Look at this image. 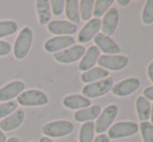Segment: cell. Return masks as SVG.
I'll list each match as a JSON object with an SVG mask.
<instances>
[{
  "instance_id": "cell-1",
  "label": "cell",
  "mask_w": 153,
  "mask_h": 142,
  "mask_svg": "<svg viewBox=\"0 0 153 142\" xmlns=\"http://www.w3.org/2000/svg\"><path fill=\"white\" fill-rule=\"evenodd\" d=\"M32 39H33V34L29 27H24L22 31H20L14 44V55L16 59L23 60L26 58L30 50Z\"/></svg>"
},
{
  "instance_id": "cell-2",
  "label": "cell",
  "mask_w": 153,
  "mask_h": 142,
  "mask_svg": "<svg viewBox=\"0 0 153 142\" xmlns=\"http://www.w3.org/2000/svg\"><path fill=\"white\" fill-rule=\"evenodd\" d=\"M74 130V126L69 120H55L46 123L42 129L43 134L48 138H59L71 134Z\"/></svg>"
},
{
  "instance_id": "cell-3",
  "label": "cell",
  "mask_w": 153,
  "mask_h": 142,
  "mask_svg": "<svg viewBox=\"0 0 153 142\" xmlns=\"http://www.w3.org/2000/svg\"><path fill=\"white\" fill-rule=\"evenodd\" d=\"M114 86L113 77H106L98 81L88 84L82 88V95L87 98H96L105 95L111 90Z\"/></svg>"
},
{
  "instance_id": "cell-4",
  "label": "cell",
  "mask_w": 153,
  "mask_h": 142,
  "mask_svg": "<svg viewBox=\"0 0 153 142\" xmlns=\"http://www.w3.org/2000/svg\"><path fill=\"white\" fill-rule=\"evenodd\" d=\"M49 102L46 93L38 89L23 91L18 96V104L24 107H41L47 105Z\"/></svg>"
},
{
  "instance_id": "cell-5",
  "label": "cell",
  "mask_w": 153,
  "mask_h": 142,
  "mask_svg": "<svg viewBox=\"0 0 153 142\" xmlns=\"http://www.w3.org/2000/svg\"><path fill=\"white\" fill-rule=\"evenodd\" d=\"M117 106H115V105L107 106L97 118V121L95 123V132H97L98 134H102L105 131L108 130L111 124H113L114 120L117 117Z\"/></svg>"
},
{
  "instance_id": "cell-6",
  "label": "cell",
  "mask_w": 153,
  "mask_h": 142,
  "mask_svg": "<svg viewBox=\"0 0 153 142\" xmlns=\"http://www.w3.org/2000/svg\"><path fill=\"white\" fill-rule=\"evenodd\" d=\"M137 132H139V126L135 122H118L109 128L107 137L111 139H119L124 138V137L133 136Z\"/></svg>"
},
{
  "instance_id": "cell-7",
  "label": "cell",
  "mask_w": 153,
  "mask_h": 142,
  "mask_svg": "<svg viewBox=\"0 0 153 142\" xmlns=\"http://www.w3.org/2000/svg\"><path fill=\"white\" fill-rule=\"evenodd\" d=\"M85 52V49L81 45H75V46L69 47L65 50L59 51L54 53L53 58L56 62L62 64H71L80 60Z\"/></svg>"
},
{
  "instance_id": "cell-8",
  "label": "cell",
  "mask_w": 153,
  "mask_h": 142,
  "mask_svg": "<svg viewBox=\"0 0 153 142\" xmlns=\"http://www.w3.org/2000/svg\"><path fill=\"white\" fill-rule=\"evenodd\" d=\"M129 62V59L124 55H100L98 65L105 70L118 71L124 69Z\"/></svg>"
},
{
  "instance_id": "cell-9",
  "label": "cell",
  "mask_w": 153,
  "mask_h": 142,
  "mask_svg": "<svg viewBox=\"0 0 153 142\" xmlns=\"http://www.w3.org/2000/svg\"><path fill=\"white\" fill-rule=\"evenodd\" d=\"M75 40L70 36H56L45 42L44 49L47 52H59L74 45Z\"/></svg>"
},
{
  "instance_id": "cell-10",
  "label": "cell",
  "mask_w": 153,
  "mask_h": 142,
  "mask_svg": "<svg viewBox=\"0 0 153 142\" xmlns=\"http://www.w3.org/2000/svg\"><path fill=\"white\" fill-rule=\"evenodd\" d=\"M140 87V81L135 77H129L122 81H119L118 84L113 86L111 92L114 95L118 97H125L133 92H135Z\"/></svg>"
},
{
  "instance_id": "cell-11",
  "label": "cell",
  "mask_w": 153,
  "mask_h": 142,
  "mask_svg": "<svg viewBox=\"0 0 153 142\" xmlns=\"http://www.w3.org/2000/svg\"><path fill=\"white\" fill-rule=\"evenodd\" d=\"M25 89V84L22 81H13L0 89V102H10L19 96Z\"/></svg>"
},
{
  "instance_id": "cell-12",
  "label": "cell",
  "mask_w": 153,
  "mask_h": 142,
  "mask_svg": "<svg viewBox=\"0 0 153 142\" xmlns=\"http://www.w3.org/2000/svg\"><path fill=\"white\" fill-rule=\"evenodd\" d=\"M47 29L49 33L56 36H69L76 33L77 25L65 20L50 21L47 24Z\"/></svg>"
},
{
  "instance_id": "cell-13",
  "label": "cell",
  "mask_w": 153,
  "mask_h": 142,
  "mask_svg": "<svg viewBox=\"0 0 153 142\" xmlns=\"http://www.w3.org/2000/svg\"><path fill=\"white\" fill-rule=\"evenodd\" d=\"M118 22H119V13L115 7H111L105 13L101 21V28H102L103 35L107 37L114 35L118 26Z\"/></svg>"
},
{
  "instance_id": "cell-14",
  "label": "cell",
  "mask_w": 153,
  "mask_h": 142,
  "mask_svg": "<svg viewBox=\"0 0 153 142\" xmlns=\"http://www.w3.org/2000/svg\"><path fill=\"white\" fill-rule=\"evenodd\" d=\"M101 28V20L98 18H94L89 20L83 27L80 29L78 34V42L79 43H87L91 41L95 36L98 35L99 31Z\"/></svg>"
},
{
  "instance_id": "cell-15",
  "label": "cell",
  "mask_w": 153,
  "mask_h": 142,
  "mask_svg": "<svg viewBox=\"0 0 153 142\" xmlns=\"http://www.w3.org/2000/svg\"><path fill=\"white\" fill-rule=\"evenodd\" d=\"M25 118V113L22 109H17L14 113L8 115L0 122V129L2 132H10L18 129L23 123Z\"/></svg>"
},
{
  "instance_id": "cell-16",
  "label": "cell",
  "mask_w": 153,
  "mask_h": 142,
  "mask_svg": "<svg viewBox=\"0 0 153 142\" xmlns=\"http://www.w3.org/2000/svg\"><path fill=\"white\" fill-rule=\"evenodd\" d=\"M94 42L97 45V48L100 51L104 52V55H117L120 52V47L111 39V37H107L103 34H98L95 36Z\"/></svg>"
},
{
  "instance_id": "cell-17",
  "label": "cell",
  "mask_w": 153,
  "mask_h": 142,
  "mask_svg": "<svg viewBox=\"0 0 153 142\" xmlns=\"http://www.w3.org/2000/svg\"><path fill=\"white\" fill-rule=\"evenodd\" d=\"M99 58H100V50L96 46L89 47V49L85 51L83 57L81 58V61L78 65V69L82 72L92 69L95 64L98 62Z\"/></svg>"
},
{
  "instance_id": "cell-18",
  "label": "cell",
  "mask_w": 153,
  "mask_h": 142,
  "mask_svg": "<svg viewBox=\"0 0 153 142\" xmlns=\"http://www.w3.org/2000/svg\"><path fill=\"white\" fill-rule=\"evenodd\" d=\"M62 105L70 110H81L91 106V100L80 94H71L62 99Z\"/></svg>"
},
{
  "instance_id": "cell-19",
  "label": "cell",
  "mask_w": 153,
  "mask_h": 142,
  "mask_svg": "<svg viewBox=\"0 0 153 142\" xmlns=\"http://www.w3.org/2000/svg\"><path fill=\"white\" fill-rule=\"evenodd\" d=\"M100 113L101 106L100 105H95V106L88 107L76 111L74 114V119L77 122H89L98 118Z\"/></svg>"
},
{
  "instance_id": "cell-20",
  "label": "cell",
  "mask_w": 153,
  "mask_h": 142,
  "mask_svg": "<svg viewBox=\"0 0 153 142\" xmlns=\"http://www.w3.org/2000/svg\"><path fill=\"white\" fill-rule=\"evenodd\" d=\"M36 8L38 13L39 22L41 25L48 24L51 21L50 2L48 0H38L36 2Z\"/></svg>"
},
{
  "instance_id": "cell-21",
  "label": "cell",
  "mask_w": 153,
  "mask_h": 142,
  "mask_svg": "<svg viewBox=\"0 0 153 142\" xmlns=\"http://www.w3.org/2000/svg\"><path fill=\"white\" fill-rule=\"evenodd\" d=\"M108 76V71L103 69L101 67H95L92 69L85 71L81 74V81L83 83L91 84L94 83L95 81H98V79H104Z\"/></svg>"
},
{
  "instance_id": "cell-22",
  "label": "cell",
  "mask_w": 153,
  "mask_h": 142,
  "mask_svg": "<svg viewBox=\"0 0 153 142\" xmlns=\"http://www.w3.org/2000/svg\"><path fill=\"white\" fill-rule=\"evenodd\" d=\"M135 108H137V117L141 121H148L150 118V112H151V105L149 100L146 99L144 96H139L135 100Z\"/></svg>"
},
{
  "instance_id": "cell-23",
  "label": "cell",
  "mask_w": 153,
  "mask_h": 142,
  "mask_svg": "<svg viewBox=\"0 0 153 142\" xmlns=\"http://www.w3.org/2000/svg\"><path fill=\"white\" fill-rule=\"evenodd\" d=\"M66 7V17L73 24L80 22V15H79V1L77 0H68L65 1Z\"/></svg>"
},
{
  "instance_id": "cell-24",
  "label": "cell",
  "mask_w": 153,
  "mask_h": 142,
  "mask_svg": "<svg viewBox=\"0 0 153 142\" xmlns=\"http://www.w3.org/2000/svg\"><path fill=\"white\" fill-rule=\"evenodd\" d=\"M95 135L94 122H85L79 131V142H93Z\"/></svg>"
},
{
  "instance_id": "cell-25",
  "label": "cell",
  "mask_w": 153,
  "mask_h": 142,
  "mask_svg": "<svg viewBox=\"0 0 153 142\" xmlns=\"http://www.w3.org/2000/svg\"><path fill=\"white\" fill-rule=\"evenodd\" d=\"M114 3L113 0H97L94 2L93 7V15L95 18H100L105 15V13L111 8V5Z\"/></svg>"
},
{
  "instance_id": "cell-26",
  "label": "cell",
  "mask_w": 153,
  "mask_h": 142,
  "mask_svg": "<svg viewBox=\"0 0 153 142\" xmlns=\"http://www.w3.org/2000/svg\"><path fill=\"white\" fill-rule=\"evenodd\" d=\"M94 1L93 0H81L79 2V15L83 21L91 20L93 15Z\"/></svg>"
},
{
  "instance_id": "cell-27",
  "label": "cell",
  "mask_w": 153,
  "mask_h": 142,
  "mask_svg": "<svg viewBox=\"0 0 153 142\" xmlns=\"http://www.w3.org/2000/svg\"><path fill=\"white\" fill-rule=\"evenodd\" d=\"M18 31V24L13 20L0 21V38L14 35Z\"/></svg>"
},
{
  "instance_id": "cell-28",
  "label": "cell",
  "mask_w": 153,
  "mask_h": 142,
  "mask_svg": "<svg viewBox=\"0 0 153 142\" xmlns=\"http://www.w3.org/2000/svg\"><path fill=\"white\" fill-rule=\"evenodd\" d=\"M17 109H18V102L16 100H10V102L0 104V119L3 117H7Z\"/></svg>"
},
{
  "instance_id": "cell-29",
  "label": "cell",
  "mask_w": 153,
  "mask_h": 142,
  "mask_svg": "<svg viewBox=\"0 0 153 142\" xmlns=\"http://www.w3.org/2000/svg\"><path fill=\"white\" fill-rule=\"evenodd\" d=\"M140 130L144 142H153V126L151 122H142L140 124Z\"/></svg>"
},
{
  "instance_id": "cell-30",
  "label": "cell",
  "mask_w": 153,
  "mask_h": 142,
  "mask_svg": "<svg viewBox=\"0 0 153 142\" xmlns=\"http://www.w3.org/2000/svg\"><path fill=\"white\" fill-rule=\"evenodd\" d=\"M142 20L145 24H151L153 22V0H148L142 12Z\"/></svg>"
},
{
  "instance_id": "cell-31",
  "label": "cell",
  "mask_w": 153,
  "mask_h": 142,
  "mask_svg": "<svg viewBox=\"0 0 153 142\" xmlns=\"http://www.w3.org/2000/svg\"><path fill=\"white\" fill-rule=\"evenodd\" d=\"M49 2H50V8L52 10V14L54 16H61L65 7L64 0H51Z\"/></svg>"
},
{
  "instance_id": "cell-32",
  "label": "cell",
  "mask_w": 153,
  "mask_h": 142,
  "mask_svg": "<svg viewBox=\"0 0 153 142\" xmlns=\"http://www.w3.org/2000/svg\"><path fill=\"white\" fill-rule=\"evenodd\" d=\"M12 50V46L8 42L6 41L0 40V57H4V55H8Z\"/></svg>"
},
{
  "instance_id": "cell-33",
  "label": "cell",
  "mask_w": 153,
  "mask_h": 142,
  "mask_svg": "<svg viewBox=\"0 0 153 142\" xmlns=\"http://www.w3.org/2000/svg\"><path fill=\"white\" fill-rule=\"evenodd\" d=\"M143 96L147 100H153V86L147 87L143 91Z\"/></svg>"
},
{
  "instance_id": "cell-34",
  "label": "cell",
  "mask_w": 153,
  "mask_h": 142,
  "mask_svg": "<svg viewBox=\"0 0 153 142\" xmlns=\"http://www.w3.org/2000/svg\"><path fill=\"white\" fill-rule=\"evenodd\" d=\"M93 142H109V138L107 137V135L100 134L93 140Z\"/></svg>"
},
{
  "instance_id": "cell-35",
  "label": "cell",
  "mask_w": 153,
  "mask_h": 142,
  "mask_svg": "<svg viewBox=\"0 0 153 142\" xmlns=\"http://www.w3.org/2000/svg\"><path fill=\"white\" fill-rule=\"evenodd\" d=\"M147 73H148V76H149L150 81H151L152 83H153V61L149 64V66H148Z\"/></svg>"
},
{
  "instance_id": "cell-36",
  "label": "cell",
  "mask_w": 153,
  "mask_h": 142,
  "mask_svg": "<svg viewBox=\"0 0 153 142\" xmlns=\"http://www.w3.org/2000/svg\"><path fill=\"white\" fill-rule=\"evenodd\" d=\"M118 4L121 6H126L129 4V0H118Z\"/></svg>"
},
{
  "instance_id": "cell-37",
  "label": "cell",
  "mask_w": 153,
  "mask_h": 142,
  "mask_svg": "<svg viewBox=\"0 0 153 142\" xmlns=\"http://www.w3.org/2000/svg\"><path fill=\"white\" fill-rule=\"evenodd\" d=\"M6 136H5V134H4L3 132L1 131V129H0V142H6Z\"/></svg>"
},
{
  "instance_id": "cell-38",
  "label": "cell",
  "mask_w": 153,
  "mask_h": 142,
  "mask_svg": "<svg viewBox=\"0 0 153 142\" xmlns=\"http://www.w3.org/2000/svg\"><path fill=\"white\" fill-rule=\"evenodd\" d=\"M6 142H21L20 139L18 138V137H10V139H7Z\"/></svg>"
},
{
  "instance_id": "cell-39",
  "label": "cell",
  "mask_w": 153,
  "mask_h": 142,
  "mask_svg": "<svg viewBox=\"0 0 153 142\" xmlns=\"http://www.w3.org/2000/svg\"><path fill=\"white\" fill-rule=\"evenodd\" d=\"M39 142H53V141H52V139L48 138V137H42Z\"/></svg>"
},
{
  "instance_id": "cell-40",
  "label": "cell",
  "mask_w": 153,
  "mask_h": 142,
  "mask_svg": "<svg viewBox=\"0 0 153 142\" xmlns=\"http://www.w3.org/2000/svg\"><path fill=\"white\" fill-rule=\"evenodd\" d=\"M150 118H151V122H152V126H153V105L151 106V112H150Z\"/></svg>"
},
{
  "instance_id": "cell-41",
  "label": "cell",
  "mask_w": 153,
  "mask_h": 142,
  "mask_svg": "<svg viewBox=\"0 0 153 142\" xmlns=\"http://www.w3.org/2000/svg\"><path fill=\"white\" fill-rule=\"evenodd\" d=\"M71 142H76V141H71Z\"/></svg>"
}]
</instances>
